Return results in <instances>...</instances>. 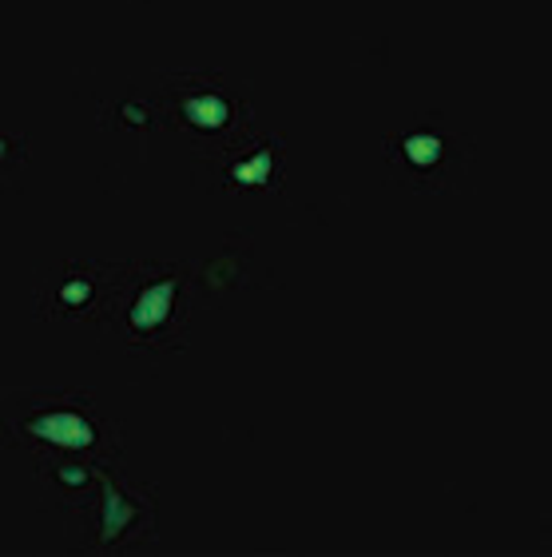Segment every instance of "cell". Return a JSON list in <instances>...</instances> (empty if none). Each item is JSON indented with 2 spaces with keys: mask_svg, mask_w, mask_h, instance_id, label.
I'll return each mask as SVG.
<instances>
[{
  "mask_svg": "<svg viewBox=\"0 0 552 557\" xmlns=\"http://www.w3.org/2000/svg\"><path fill=\"white\" fill-rule=\"evenodd\" d=\"M28 434L40 442H52L60 450H88L96 446V426L76 410H48L28 422Z\"/></svg>",
  "mask_w": 552,
  "mask_h": 557,
  "instance_id": "cell-1",
  "label": "cell"
},
{
  "mask_svg": "<svg viewBox=\"0 0 552 557\" xmlns=\"http://www.w3.org/2000/svg\"><path fill=\"white\" fill-rule=\"evenodd\" d=\"M175 290H179L175 278H163V283L143 287L139 299L131 302V311H127V323L136 326V331H160V326L167 323V314H172Z\"/></svg>",
  "mask_w": 552,
  "mask_h": 557,
  "instance_id": "cell-2",
  "label": "cell"
},
{
  "mask_svg": "<svg viewBox=\"0 0 552 557\" xmlns=\"http://www.w3.org/2000/svg\"><path fill=\"white\" fill-rule=\"evenodd\" d=\"M100 486H104V530H100V537H104V542H115V537L127 530V522H131V506H127V498L108 482L104 474H100Z\"/></svg>",
  "mask_w": 552,
  "mask_h": 557,
  "instance_id": "cell-3",
  "label": "cell"
},
{
  "mask_svg": "<svg viewBox=\"0 0 552 557\" xmlns=\"http://www.w3.org/2000/svg\"><path fill=\"white\" fill-rule=\"evenodd\" d=\"M266 168H271V156H259V160L235 168V180H242V184H259V180H266Z\"/></svg>",
  "mask_w": 552,
  "mask_h": 557,
  "instance_id": "cell-4",
  "label": "cell"
},
{
  "mask_svg": "<svg viewBox=\"0 0 552 557\" xmlns=\"http://www.w3.org/2000/svg\"><path fill=\"white\" fill-rule=\"evenodd\" d=\"M60 482H64V486H84V482H88V470H80V466H64V470H60Z\"/></svg>",
  "mask_w": 552,
  "mask_h": 557,
  "instance_id": "cell-5",
  "label": "cell"
},
{
  "mask_svg": "<svg viewBox=\"0 0 552 557\" xmlns=\"http://www.w3.org/2000/svg\"><path fill=\"white\" fill-rule=\"evenodd\" d=\"M60 295H64L68 302H84L88 295H92V283H68V287L60 290Z\"/></svg>",
  "mask_w": 552,
  "mask_h": 557,
  "instance_id": "cell-6",
  "label": "cell"
}]
</instances>
